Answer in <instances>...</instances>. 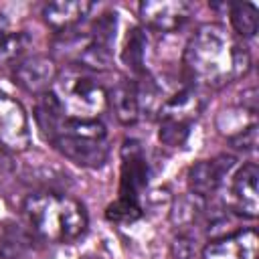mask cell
<instances>
[{
    "mask_svg": "<svg viewBox=\"0 0 259 259\" xmlns=\"http://www.w3.org/2000/svg\"><path fill=\"white\" fill-rule=\"evenodd\" d=\"M249 67V51L223 24L198 26L184 49V69L188 77L206 87H225L245 77Z\"/></svg>",
    "mask_w": 259,
    "mask_h": 259,
    "instance_id": "6da1fadb",
    "label": "cell"
},
{
    "mask_svg": "<svg viewBox=\"0 0 259 259\" xmlns=\"http://www.w3.org/2000/svg\"><path fill=\"white\" fill-rule=\"evenodd\" d=\"M28 225L47 241L67 243L83 235L87 229V212L83 204L59 192H34L22 206Z\"/></svg>",
    "mask_w": 259,
    "mask_h": 259,
    "instance_id": "7a4b0ae2",
    "label": "cell"
},
{
    "mask_svg": "<svg viewBox=\"0 0 259 259\" xmlns=\"http://www.w3.org/2000/svg\"><path fill=\"white\" fill-rule=\"evenodd\" d=\"M49 140L67 160L85 168H97L109 156L105 127L97 119L65 117Z\"/></svg>",
    "mask_w": 259,
    "mask_h": 259,
    "instance_id": "3957f363",
    "label": "cell"
},
{
    "mask_svg": "<svg viewBox=\"0 0 259 259\" xmlns=\"http://www.w3.org/2000/svg\"><path fill=\"white\" fill-rule=\"evenodd\" d=\"M51 93L69 119H97L107 107V91L91 75L77 69L59 73Z\"/></svg>",
    "mask_w": 259,
    "mask_h": 259,
    "instance_id": "277c9868",
    "label": "cell"
},
{
    "mask_svg": "<svg viewBox=\"0 0 259 259\" xmlns=\"http://www.w3.org/2000/svg\"><path fill=\"white\" fill-rule=\"evenodd\" d=\"M28 146L30 127L22 105L8 95H0V148L4 152H24Z\"/></svg>",
    "mask_w": 259,
    "mask_h": 259,
    "instance_id": "5b68a950",
    "label": "cell"
},
{
    "mask_svg": "<svg viewBox=\"0 0 259 259\" xmlns=\"http://www.w3.org/2000/svg\"><path fill=\"white\" fill-rule=\"evenodd\" d=\"M148 184V166L142 150L136 142H125L121 152V182L119 198L121 202L140 204V194Z\"/></svg>",
    "mask_w": 259,
    "mask_h": 259,
    "instance_id": "8992f818",
    "label": "cell"
},
{
    "mask_svg": "<svg viewBox=\"0 0 259 259\" xmlns=\"http://www.w3.org/2000/svg\"><path fill=\"white\" fill-rule=\"evenodd\" d=\"M192 6L184 0H144L140 4V18L146 26L170 32L180 28L190 18Z\"/></svg>",
    "mask_w": 259,
    "mask_h": 259,
    "instance_id": "52a82bcc",
    "label": "cell"
},
{
    "mask_svg": "<svg viewBox=\"0 0 259 259\" xmlns=\"http://www.w3.org/2000/svg\"><path fill=\"white\" fill-rule=\"evenodd\" d=\"M55 77H57V65L51 57L45 55H32L20 59L12 71L14 83L26 93H40V95L47 93Z\"/></svg>",
    "mask_w": 259,
    "mask_h": 259,
    "instance_id": "ba28073f",
    "label": "cell"
},
{
    "mask_svg": "<svg viewBox=\"0 0 259 259\" xmlns=\"http://www.w3.org/2000/svg\"><path fill=\"white\" fill-rule=\"evenodd\" d=\"M259 237L255 229L235 231L212 239L202 249V259H257Z\"/></svg>",
    "mask_w": 259,
    "mask_h": 259,
    "instance_id": "9c48e42d",
    "label": "cell"
},
{
    "mask_svg": "<svg viewBox=\"0 0 259 259\" xmlns=\"http://www.w3.org/2000/svg\"><path fill=\"white\" fill-rule=\"evenodd\" d=\"M235 166L233 156H217L212 160H200L188 170V188L194 196H210L221 184L223 178Z\"/></svg>",
    "mask_w": 259,
    "mask_h": 259,
    "instance_id": "30bf717a",
    "label": "cell"
},
{
    "mask_svg": "<svg viewBox=\"0 0 259 259\" xmlns=\"http://www.w3.org/2000/svg\"><path fill=\"white\" fill-rule=\"evenodd\" d=\"M257 180H259V168L255 164H245L237 170L231 182V206L237 214L255 219L259 210V198H257Z\"/></svg>",
    "mask_w": 259,
    "mask_h": 259,
    "instance_id": "8fae6325",
    "label": "cell"
},
{
    "mask_svg": "<svg viewBox=\"0 0 259 259\" xmlns=\"http://www.w3.org/2000/svg\"><path fill=\"white\" fill-rule=\"evenodd\" d=\"M200 105H202V101H200L196 89L184 87V89L176 91L174 95L166 97L158 113L162 119H174V121L190 123L198 115Z\"/></svg>",
    "mask_w": 259,
    "mask_h": 259,
    "instance_id": "7c38bea8",
    "label": "cell"
},
{
    "mask_svg": "<svg viewBox=\"0 0 259 259\" xmlns=\"http://www.w3.org/2000/svg\"><path fill=\"white\" fill-rule=\"evenodd\" d=\"M91 2H85V0H77V2H51L45 6L42 10V16H45V22L55 28V30H69L73 28L77 22H81L89 10H91Z\"/></svg>",
    "mask_w": 259,
    "mask_h": 259,
    "instance_id": "4fadbf2b",
    "label": "cell"
},
{
    "mask_svg": "<svg viewBox=\"0 0 259 259\" xmlns=\"http://www.w3.org/2000/svg\"><path fill=\"white\" fill-rule=\"evenodd\" d=\"M107 101H111V107L115 111V117L130 125V123H136L138 121V115H140V103H138V91H136V85L130 83L127 79H121L113 85L111 93L107 95Z\"/></svg>",
    "mask_w": 259,
    "mask_h": 259,
    "instance_id": "5bb4252c",
    "label": "cell"
},
{
    "mask_svg": "<svg viewBox=\"0 0 259 259\" xmlns=\"http://www.w3.org/2000/svg\"><path fill=\"white\" fill-rule=\"evenodd\" d=\"M231 24L239 36L249 38L257 32V8L251 2L231 4Z\"/></svg>",
    "mask_w": 259,
    "mask_h": 259,
    "instance_id": "9a60e30c",
    "label": "cell"
},
{
    "mask_svg": "<svg viewBox=\"0 0 259 259\" xmlns=\"http://www.w3.org/2000/svg\"><path fill=\"white\" fill-rule=\"evenodd\" d=\"M144 57H146V34L142 28H132L127 38H125L121 59L132 71L142 73L144 71Z\"/></svg>",
    "mask_w": 259,
    "mask_h": 259,
    "instance_id": "2e32d148",
    "label": "cell"
},
{
    "mask_svg": "<svg viewBox=\"0 0 259 259\" xmlns=\"http://www.w3.org/2000/svg\"><path fill=\"white\" fill-rule=\"evenodd\" d=\"M28 235L18 225H6L0 231V255L6 259L20 257L28 249Z\"/></svg>",
    "mask_w": 259,
    "mask_h": 259,
    "instance_id": "e0dca14e",
    "label": "cell"
},
{
    "mask_svg": "<svg viewBox=\"0 0 259 259\" xmlns=\"http://www.w3.org/2000/svg\"><path fill=\"white\" fill-rule=\"evenodd\" d=\"M28 38L24 32H4L0 36V63H8L22 55Z\"/></svg>",
    "mask_w": 259,
    "mask_h": 259,
    "instance_id": "ac0fdd59",
    "label": "cell"
},
{
    "mask_svg": "<svg viewBox=\"0 0 259 259\" xmlns=\"http://www.w3.org/2000/svg\"><path fill=\"white\" fill-rule=\"evenodd\" d=\"M188 127H190V123H184V121L162 119L158 138L166 146H180L186 140V136H188Z\"/></svg>",
    "mask_w": 259,
    "mask_h": 259,
    "instance_id": "d6986e66",
    "label": "cell"
},
{
    "mask_svg": "<svg viewBox=\"0 0 259 259\" xmlns=\"http://www.w3.org/2000/svg\"><path fill=\"white\" fill-rule=\"evenodd\" d=\"M231 144L237 150H245V152L255 150V146H257V125L253 123V125L245 127L243 132H239L235 138H231Z\"/></svg>",
    "mask_w": 259,
    "mask_h": 259,
    "instance_id": "ffe728a7",
    "label": "cell"
},
{
    "mask_svg": "<svg viewBox=\"0 0 259 259\" xmlns=\"http://www.w3.org/2000/svg\"><path fill=\"white\" fill-rule=\"evenodd\" d=\"M12 172H14V162L8 156V152H4L0 148V182L6 180L8 176H12Z\"/></svg>",
    "mask_w": 259,
    "mask_h": 259,
    "instance_id": "44dd1931",
    "label": "cell"
},
{
    "mask_svg": "<svg viewBox=\"0 0 259 259\" xmlns=\"http://www.w3.org/2000/svg\"><path fill=\"white\" fill-rule=\"evenodd\" d=\"M4 32H8V18L0 12V36H2Z\"/></svg>",
    "mask_w": 259,
    "mask_h": 259,
    "instance_id": "7402d4cb",
    "label": "cell"
}]
</instances>
